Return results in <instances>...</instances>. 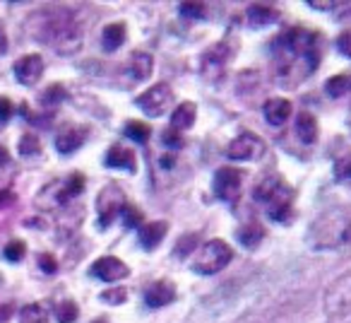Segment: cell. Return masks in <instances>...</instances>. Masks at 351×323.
<instances>
[{"mask_svg": "<svg viewBox=\"0 0 351 323\" xmlns=\"http://www.w3.org/2000/svg\"><path fill=\"white\" fill-rule=\"evenodd\" d=\"M89 273H92L94 278L104 280V282H116V280L128 278L130 268H128L123 260H118L116 256H104V258L94 260L92 268H89Z\"/></svg>", "mask_w": 351, "mask_h": 323, "instance_id": "12", "label": "cell"}, {"mask_svg": "<svg viewBox=\"0 0 351 323\" xmlns=\"http://www.w3.org/2000/svg\"><path fill=\"white\" fill-rule=\"evenodd\" d=\"M12 113H15V107H12V102L8 97H0V121L8 123Z\"/></svg>", "mask_w": 351, "mask_h": 323, "instance_id": "38", "label": "cell"}, {"mask_svg": "<svg viewBox=\"0 0 351 323\" xmlns=\"http://www.w3.org/2000/svg\"><path fill=\"white\" fill-rule=\"evenodd\" d=\"M106 167L111 169H128V172H135L137 162H135V152L125 145H113L106 152Z\"/></svg>", "mask_w": 351, "mask_h": 323, "instance_id": "16", "label": "cell"}, {"mask_svg": "<svg viewBox=\"0 0 351 323\" xmlns=\"http://www.w3.org/2000/svg\"><path fill=\"white\" fill-rule=\"evenodd\" d=\"M176 299V287L169 282V280H159L154 282L149 289L145 292V304L149 309H161L166 304H171Z\"/></svg>", "mask_w": 351, "mask_h": 323, "instance_id": "15", "label": "cell"}, {"mask_svg": "<svg viewBox=\"0 0 351 323\" xmlns=\"http://www.w3.org/2000/svg\"><path fill=\"white\" fill-rule=\"evenodd\" d=\"M231 58V49L226 41H219V44H215L212 49H207L205 54H202V75H205L210 82H217V80L224 75L226 70V63H229Z\"/></svg>", "mask_w": 351, "mask_h": 323, "instance_id": "9", "label": "cell"}, {"mask_svg": "<svg viewBox=\"0 0 351 323\" xmlns=\"http://www.w3.org/2000/svg\"><path fill=\"white\" fill-rule=\"evenodd\" d=\"M84 188V177L82 174H70L68 179H60V181H53L41 191L39 196V205L41 208H63L68 205L73 198H77Z\"/></svg>", "mask_w": 351, "mask_h": 323, "instance_id": "6", "label": "cell"}, {"mask_svg": "<svg viewBox=\"0 0 351 323\" xmlns=\"http://www.w3.org/2000/svg\"><path fill=\"white\" fill-rule=\"evenodd\" d=\"M77 313H80L77 304L70 302V299L60 302V304H58V309H56V316H58V321H60V323H73V321H77Z\"/></svg>", "mask_w": 351, "mask_h": 323, "instance_id": "28", "label": "cell"}, {"mask_svg": "<svg viewBox=\"0 0 351 323\" xmlns=\"http://www.w3.org/2000/svg\"><path fill=\"white\" fill-rule=\"evenodd\" d=\"M337 49H339L341 54L346 56V58H351V32H344V34H339V39H337Z\"/></svg>", "mask_w": 351, "mask_h": 323, "instance_id": "39", "label": "cell"}, {"mask_svg": "<svg viewBox=\"0 0 351 323\" xmlns=\"http://www.w3.org/2000/svg\"><path fill=\"white\" fill-rule=\"evenodd\" d=\"M335 177L339 181H351V157H341L335 164Z\"/></svg>", "mask_w": 351, "mask_h": 323, "instance_id": "33", "label": "cell"}, {"mask_svg": "<svg viewBox=\"0 0 351 323\" xmlns=\"http://www.w3.org/2000/svg\"><path fill=\"white\" fill-rule=\"evenodd\" d=\"M152 68H154V60L147 51H135L130 56V75L135 80H147L152 75Z\"/></svg>", "mask_w": 351, "mask_h": 323, "instance_id": "22", "label": "cell"}, {"mask_svg": "<svg viewBox=\"0 0 351 323\" xmlns=\"http://www.w3.org/2000/svg\"><path fill=\"white\" fill-rule=\"evenodd\" d=\"M351 239V220L339 212L322 215L315 225L311 227V244L315 249H332Z\"/></svg>", "mask_w": 351, "mask_h": 323, "instance_id": "4", "label": "cell"}, {"mask_svg": "<svg viewBox=\"0 0 351 323\" xmlns=\"http://www.w3.org/2000/svg\"><path fill=\"white\" fill-rule=\"evenodd\" d=\"M274 80L282 87H296L320 65V36L306 27H291L272 41Z\"/></svg>", "mask_w": 351, "mask_h": 323, "instance_id": "1", "label": "cell"}, {"mask_svg": "<svg viewBox=\"0 0 351 323\" xmlns=\"http://www.w3.org/2000/svg\"><path fill=\"white\" fill-rule=\"evenodd\" d=\"M197 246V236L195 234H188L183 241H178V246H176V254L178 256H188L193 249Z\"/></svg>", "mask_w": 351, "mask_h": 323, "instance_id": "36", "label": "cell"}, {"mask_svg": "<svg viewBox=\"0 0 351 323\" xmlns=\"http://www.w3.org/2000/svg\"><path fill=\"white\" fill-rule=\"evenodd\" d=\"M241 183H243V174L234 167H221L215 174V193L219 201L234 203L241 193Z\"/></svg>", "mask_w": 351, "mask_h": 323, "instance_id": "11", "label": "cell"}, {"mask_svg": "<svg viewBox=\"0 0 351 323\" xmlns=\"http://www.w3.org/2000/svg\"><path fill=\"white\" fill-rule=\"evenodd\" d=\"M121 215H123V222H125V227H142V212L137 210V208L125 205Z\"/></svg>", "mask_w": 351, "mask_h": 323, "instance_id": "34", "label": "cell"}, {"mask_svg": "<svg viewBox=\"0 0 351 323\" xmlns=\"http://www.w3.org/2000/svg\"><path fill=\"white\" fill-rule=\"evenodd\" d=\"M29 34L34 39L44 41L58 54H75L82 41V27L77 25L75 15L63 8H51V10H41L27 25Z\"/></svg>", "mask_w": 351, "mask_h": 323, "instance_id": "2", "label": "cell"}, {"mask_svg": "<svg viewBox=\"0 0 351 323\" xmlns=\"http://www.w3.org/2000/svg\"><path fill=\"white\" fill-rule=\"evenodd\" d=\"M181 15L183 17H191V20H200V17H205V5L202 3H181Z\"/></svg>", "mask_w": 351, "mask_h": 323, "instance_id": "32", "label": "cell"}, {"mask_svg": "<svg viewBox=\"0 0 351 323\" xmlns=\"http://www.w3.org/2000/svg\"><path fill=\"white\" fill-rule=\"evenodd\" d=\"M325 89H327V94H330L332 99L344 97V94H349V92H351V75H349V73L335 75V78L327 80Z\"/></svg>", "mask_w": 351, "mask_h": 323, "instance_id": "25", "label": "cell"}, {"mask_svg": "<svg viewBox=\"0 0 351 323\" xmlns=\"http://www.w3.org/2000/svg\"><path fill=\"white\" fill-rule=\"evenodd\" d=\"M20 323H49V313L41 304H27L20 313Z\"/></svg>", "mask_w": 351, "mask_h": 323, "instance_id": "26", "label": "cell"}, {"mask_svg": "<svg viewBox=\"0 0 351 323\" xmlns=\"http://www.w3.org/2000/svg\"><path fill=\"white\" fill-rule=\"evenodd\" d=\"M87 128L84 126H68L63 128V131L56 135V150L60 152V155H73L75 150H80V147L84 145V140H87Z\"/></svg>", "mask_w": 351, "mask_h": 323, "instance_id": "14", "label": "cell"}, {"mask_svg": "<svg viewBox=\"0 0 351 323\" xmlns=\"http://www.w3.org/2000/svg\"><path fill=\"white\" fill-rule=\"evenodd\" d=\"M125 289H108V292H104L101 294V299L106 304H121V302H125Z\"/></svg>", "mask_w": 351, "mask_h": 323, "instance_id": "37", "label": "cell"}, {"mask_svg": "<svg viewBox=\"0 0 351 323\" xmlns=\"http://www.w3.org/2000/svg\"><path fill=\"white\" fill-rule=\"evenodd\" d=\"M231 258H234L231 246L221 239H212L197 251L193 270L200 275H215V273H219V270H224L226 265L231 263Z\"/></svg>", "mask_w": 351, "mask_h": 323, "instance_id": "5", "label": "cell"}, {"mask_svg": "<svg viewBox=\"0 0 351 323\" xmlns=\"http://www.w3.org/2000/svg\"><path fill=\"white\" fill-rule=\"evenodd\" d=\"M161 159H164V167H171V164H173V157H161Z\"/></svg>", "mask_w": 351, "mask_h": 323, "instance_id": "44", "label": "cell"}, {"mask_svg": "<svg viewBox=\"0 0 351 323\" xmlns=\"http://www.w3.org/2000/svg\"><path fill=\"white\" fill-rule=\"evenodd\" d=\"M253 196H255V203H258L272 220L282 222L291 215L296 193H293V188L289 186L282 177H267L255 186Z\"/></svg>", "mask_w": 351, "mask_h": 323, "instance_id": "3", "label": "cell"}, {"mask_svg": "<svg viewBox=\"0 0 351 323\" xmlns=\"http://www.w3.org/2000/svg\"><path fill=\"white\" fill-rule=\"evenodd\" d=\"M245 17H248V22L253 27H269L274 25V22L279 20V10L272 5H265V3H260V5H250L248 12H245Z\"/></svg>", "mask_w": 351, "mask_h": 323, "instance_id": "19", "label": "cell"}, {"mask_svg": "<svg viewBox=\"0 0 351 323\" xmlns=\"http://www.w3.org/2000/svg\"><path fill=\"white\" fill-rule=\"evenodd\" d=\"M229 159H239V162H253L258 157L265 155V142L260 140L253 133H241L239 137H234L226 150Z\"/></svg>", "mask_w": 351, "mask_h": 323, "instance_id": "10", "label": "cell"}, {"mask_svg": "<svg viewBox=\"0 0 351 323\" xmlns=\"http://www.w3.org/2000/svg\"><path fill=\"white\" fill-rule=\"evenodd\" d=\"M265 236V230L258 225V222H248V225H243L239 230V241L245 246V249H255V246L263 241Z\"/></svg>", "mask_w": 351, "mask_h": 323, "instance_id": "24", "label": "cell"}, {"mask_svg": "<svg viewBox=\"0 0 351 323\" xmlns=\"http://www.w3.org/2000/svg\"><path fill=\"white\" fill-rule=\"evenodd\" d=\"M166 230H169V225H166V222H149V225H142L140 227L142 249H147V251L156 249V246L161 244V239H164Z\"/></svg>", "mask_w": 351, "mask_h": 323, "instance_id": "18", "label": "cell"}, {"mask_svg": "<svg viewBox=\"0 0 351 323\" xmlns=\"http://www.w3.org/2000/svg\"><path fill=\"white\" fill-rule=\"evenodd\" d=\"M10 164V152L5 150V145H0V169Z\"/></svg>", "mask_w": 351, "mask_h": 323, "instance_id": "42", "label": "cell"}, {"mask_svg": "<svg viewBox=\"0 0 351 323\" xmlns=\"http://www.w3.org/2000/svg\"><path fill=\"white\" fill-rule=\"evenodd\" d=\"M195 113H197V107L193 102H181L178 107L173 109L171 113V128L176 131H186L195 123Z\"/></svg>", "mask_w": 351, "mask_h": 323, "instance_id": "20", "label": "cell"}, {"mask_svg": "<svg viewBox=\"0 0 351 323\" xmlns=\"http://www.w3.org/2000/svg\"><path fill=\"white\" fill-rule=\"evenodd\" d=\"M25 254H27V244L25 241H17V239H12L10 244L5 246V251H3V256H5L8 260H12V263L25 258Z\"/></svg>", "mask_w": 351, "mask_h": 323, "instance_id": "31", "label": "cell"}, {"mask_svg": "<svg viewBox=\"0 0 351 323\" xmlns=\"http://www.w3.org/2000/svg\"><path fill=\"white\" fill-rule=\"evenodd\" d=\"M92 323H106V318H97V321H92Z\"/></svg>", "mask_w": 351, "mask_h": 323, "instance_id": "45", "label": "cell"}, {"mask_svg": "<svg viewBox=\"0 0 351 323\" xmlns=\"http://www.w3.org/2000/svg\"><path fill=\"white\" fill-rule=\"evenodd\" d=\"M10 316H12V307H10V304H5V307H0V323L8 321Z\"/></svg>", "mask_w": 351, "mask_h": 323, "instance_id": "43", "label": "cell"}, {"mask_svg": "<svg viewBox=\"0 0 351 323\" xmlns=\"http://www.w3.org/2000/svg\"><path fill=\"white\" fill-rule=\"evenodd\" d=\"M125 193L116 186V183H108L106 188H101L97 198V210H99V225L108 227L125 208Z\"/></svg>", "mask_w": 351, "mask_h": 323, "instance_id": "7", "label": "cell"}, {"mask_svg": "<svg viewBox=\"0 0 351 323\" xmlns=\"http://www.w3.org/2000/svg\"><path fill=\"white\" fill-rule=\"evenodd\" d=\"M123 41H125V25H121V22H113V25L104 27L101 44H104V49H106V51H116Z\"/></svg>", "mask_w": 351, "mask_h": 323, "instance_id": "23", "label": "cell"}, {"mask_svg": "<svg viewBox=\"0 0 351 323\" xmlns=\"http://www.w3.org/2000/svg\"><path fill=\"white\" fill-rule=\"evenodd\" d=\"M149 133H152V128L147 126V123H142V121H130L125 126V135L130 137V140H135V142H147Z\"/></svg>", "mask_w": 351, "mask_h": 323, "instance_id": "27", "label": "cell"}, {"mask_svg": "<svg viewBox=\"0 0 351 323\" xmlns=\"http://www.w3.org/2000/svg\"><path fill=\"white\" fill-rule=\"evenodd\" d=\"M65 97H68V92H65L60 85H53V87H49L44 92V97H41V102H44V107H56V104L65 102Z\"/></svg>", "mask_w": 351, "mask_h": 323, "instance_id": "30", "label": "cell"}, {"mask_svg": "<svg viewBox=\"0 0 351 323\" xmlns=\"http://www.w3.org/2000/svg\"><path fill=\"white\" fill-rule=\"evenodd\" d=\"M8 51V32H5V25L0 22V56Z\"/></svg>", "mask_w": 351, "mask_h": 323, "instance_id": "41", "label": "cell"}, {"mask_svg": "<svg viewBox=\"0 0 351 323\" xmlns=\"http://www.w3.org/2000/svg\"><path fill=\"white\" fill-rule=\"evenodd\" d=\"M296 135L301 142H306V145H311V142L317 140V121L313 113L303 111L296 116Z\"/></svg>", "mask_w": 351, "mask_h": 323, "instance_id": "21", "label": "cell"}, {"mask_svg": "<svg viewBox=\"0 0 351 323\" xmlns=\"http://www.w3.org/2000/svg\"><path fill=\"white\" fill-rule=\"evenodd\" d=\"M263 113H265V118H267V123L282 126V123H287L289 116H291V104H289L287 99H267L263 107Z\"/></svg>", "mask_w": 351, "mask_h": 323, "instance_id": "17", "label": "cell"}, {"mask_svg": "<svg viewBox=\"0 0 351 323\" xmlns=\"http://www.w3.org/2000/svg\"><path fill=\"white\" fill-rule=\"evenodd\" d=\"M161 140L169 147H183V135H181V131H176V128H166V131L161 133Z\"/></svg>", "mask_w": 351, "mask_h": 323, "instance_id": "35", "label": "cell"}, {"mask_svg": "<svg viewBox=\"0 0 351 323\" xmlns=\"http://www.w3.org/2000/svg\"><path fill=\"white\" fill-rule=\"evenodd\" d=\"M39 265H41V270H44V273H56V268H58V265H56V260H53V256L51 254H41V258H39Z\"/></svg>", "mask_w": 351, "mask_h": 323, "instance_id": "40", "label": "cell"}, {"mask_svg": "<svg viewBox=\"0 0 351 323\" xmlns=\"http://www.w3.org/2000/svg\"><path fill=\"white\" fill-rule=\"evenodd\" d=\"M3 126H5V123H3V121H0V128H3Z\"/></svg>", "mask_w": 351, "mask_h": 323, "instance_id": "46", "label": "cell"}, {"mask_svg": "<svg viewBox=\"0 0 351 323\" xmlns=\"http://www.w3.org/2000/svg\"><path fill=\"white\" fill-rule=\"evenodd\" d=\"M171 102H173V89H171L166 82L154 85V87H149L145 94H140V97L135 99L137 107H140L142 111H145L147 116H152V118L161 116V113L171 107Z\"/></svg>", "mask_w": 351, "mask_h": 323, "instance_id": "8", "label": "cell"}, {"mask_svg": "<svg viewBox=\"0 0 351 323\" xmlns=\"http://www.w3.org/2000/svg\"><path fill=\"white\" fill-rule=\"evenodd\" d=\"M44 75V58L39 54H29L22 56L15 63V78L22 85H36Z\"/></svg>", "mask_w": 351, "mask_h": 323, "instance_id": "13", "label": "cell"}, {"mask_svg": "<svg viewBox=\"0 0 351 323\" xmlns=\"http://www.w3.org/2000/svg\"><path fill=\"white\" fill-rule=\"evenodd\" d=\"M39 150H41L39 137L32 135V133L22 135V140H20V155L22 157H34V155H39Z\"/></svg>", "mask_w": 351, "mask_h": 323, "instance_id": "29", "label": "cell"}]
</instances>
